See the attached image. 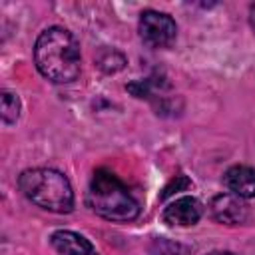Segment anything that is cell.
Listing matches in <instances>:
<instances>
[{
	"instance_id": "obj_1",
	"label": "cell",
	"mask_w": 255,
	"mask_h": 255,
	"mask_svg": "<svg viewBox=\"0 0 255 255\" xmlns=\"http://www.w3.org/2000/svg\"><path fill=\"white\" fill-rule=\"evenodd\" d=\"M34 62L38 72L54 84H70L80 76L82 54L76 36L62 28H46L34 44Z\"/></svg>"
},
{
	"instance_id": "obj_2",
	"label": "cell",
	"mask_w": 255,
	"mask_h": 255,
	"mask_svg": "<svg viewBox=\"0 0 255 255\" xmlns=\"http://www.w3.org/2000/svg\"><path fill=\"white\" fill-rule=\"evenodd\" d=\"M88 207L108 221H131L139 215L137 199L110 169H96L86 191Z\"/></svg>"
},
{
	"instance_id": "obj_3",
	"label": "cell",
	"mask_w": 255,
	"mask_h": 255,
	"mask_svg": "<svg viewBox=\"0 0 255 255\" xmlns=\"http://www.w3.org/2000/svg\"><path fill=\"white\" fill-rule=\"evenodd\" d=\"M20 191L38 207L54 213H70L74 209V189L68 177L52 167H32L18 177Z\"/></svg>"
},
{
	"instance_id": "obj_4",
	"label": "cell",
	"mask_w": 255,
	"mask_h": 255,
	"mask_svg": "<svg viewBox=\"0 0 255 255\" xmlns=\"http://www.w3.org/2000/svg\"><path fill=\"white\" fill-rule=\"evenodd\" d=\"M139 38L145 46L149 48H167L177 36V26L175 20L157 10H143L139 16Z\"/></svg>"
},
{
	"instance_id": "obj_5",
	"label": "cell",
	"mask_w": 255,
	"mask_h": 255,
	"mask_svg": "<svg viewBox=\"0 0 255 255\" xmlns=\"http://www.w3.org/2000/svg\"><path fill=\"white\" fill-rule=\"evenodd\" d=\"M209 213L211 217L221 225H241L249 219L251 211L243 197L233 193H217L209 201Z\"/></svg>"
},
{
	"instance_id": "obj_6",
	"label": "cell",
	"mask_w": 255,
	"mask_h": 255,
	"mask_svg": "<svg viewBox=\"0 0 255 255\" xmlns=\"http://www.w3.org/2000/svg\"><path fill=\"white\" fill-rule=\"evenodd\" d=\"M203 205L199 199L191 195H183L173 199L165 209H163V221L167 225H177V227H189L195 225L201 219Z\"/></svg>"
},
{
	"instance_id": "obj_7",
	"label": "cell",
	"mask_w": 255,
	"mask_h": 255,
	"mask_svg": "<svg viewBox=\"0 0 255 255\" xmlns=\"http://www.w3.org/2000/svg\"><path fill=\"white\" fill-rule=\"evenodd\" d=\"M223 183L229 193L239 195L243 199L255 197V167L251 165H233L225 171Z\"/></svg>"
},
{
	"instance_id": "obj_8",
	"label": "cell",
	"mask_w": 255,
	"mask_h": 255,
	"mask_svg": "<svg viewBox=\"0 0 255 255\" xmlns=\"http://www.w3.org/2000/svg\"><path fill=\"white\" fill-rule=\"evenodd\" d=\"M50 243L60 255H98L94 245L76 231H68V229L54 231Z\"/></svg>"
},
{
	"instance_id": "obj_9",
	"label": "cell",
	"mask_w": 255,
	"mask_h": 255,
	"mask_svg": "<svg viewBox=\"0 0 255 255\" xmlns=\"http://www.w3.org/2000/svg\"><path fill=\"white\" fill-rule=\"evenodd\" d=\"M147 255H189V249L173 239H165V237H157L149 243Z\"/></svg>"
},
{
	"instance_id": "obj_10",
	"label": "cell",
	"mask_w": 255,
	"mask_h": 255,
	"mask_svg": "<svg viewBox=\"0 0 255 255\" xmlns=\"http://www.w3.org/2000/svg\"><path fill=\"white\" fill-rule=\"evenodd\" d=\"M20 116V100L14 92L2 90V122L6 126L14 124Z\"/></svg>"
},
{
	"instance_id": "obj_11",
	"label": "cell",
	"mask_w": 255,
	"mask_h": 255,
	"mask_svg": "<svg viewBox=\"0 0 255 255\" xmlns=\"http://www.w3.org/2000/svg\"><path fill=\"white\" fill-rule=\"evenodd\" d=\"M191 183H189V179L185 177V175H175V179H171V183L163 189V193H161V199H165V197H169V195H173V193H177V191H181V189H187Z\"/></svg>"
},
{
	"instance_id": "obj_12",
	"label": "cell",
	"mask_w": 255,
	"mask_h": 255,
	"mask_svg": "<svg viewBox=\"0 0 255 255\" xmlns=\"http://www.w3.org/2000/svg\"><path fill=\"white\" fill-rule=\"evenodd\" d=\"M249 20H251V26H253V30H255V2H253L251 8H249Z\"/></svg>"
},
{
	"instance_id": "obj_13",
	"label": "cell",
	"mask_w": 255,
	"mask_h": 255,
	"mask_svg": "<svg viewBox=\"0 0 255 255\" xmlns=\"http://www.w3.org/2000/svg\"><path fill=\"white\" fill-rule=\"evenodd\" d=\"M207 255H237V253H233V251H211Z\"/></svg>"
}]
</instances>
